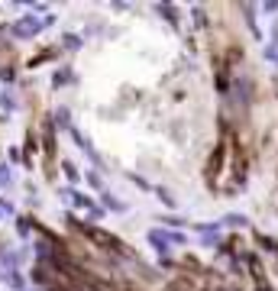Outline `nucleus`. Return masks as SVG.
Instances as JSON below:
<instances>
[{"mask_svg":"<svg viewBox=\"0 0 278 291\" xmlns=\"http://www.w3.org/2000/svg\"><path fill=\"white\" fill-rule=\"evenodd\" d=\"M16 230H20V236H26V233H29V220H20V223H16Z\"/></svg>","mask_w":278,"mask_h":291,"instance_id":"obj_3","label":"nucleus"},{"mask_svg":"<svg viewBox=\"0 0 278 291\" xmlns=\"http://www.w3.org/2000/svg\"><path fill=\"white\" fill-rule=\"evenodd\" d=\"M4 281H7V285H13V288H23V278H20V272H16V269H7Z\"/></svg>","mask_w":278,"mask_h":291,"instance_id":"obj_2","label":"nucleus"},{"mask_svg":"<svg viewBox=\"0 0 278 291\" xmlns=\"http://www.w3.org/2000/svg\"><path fill=\"white\" fill-rule=\"evenodd\" d=\"M7 181H10V175H7V169L0 165V184H7Z\"/></svg>","mask_w":278,"mask_h":291,"instance_id":"obj_4","label":"nucleus"},{"mask_svg":"<svg viewBox=\"0 0 278 291\" xmlns=\"http://www.w3.org/2000/svg\"><path fill=\"white\" fill-rule=\"evenodd\" d=\"M52 23H55V16H39V20H32V16H23V20L13 26V36L29 39V36H36L42 26H52Z\"/></svg>","mask_w":278,"mask_h":291,"instance_id":"obj_1","label":"nucleus"}]
</instances>
